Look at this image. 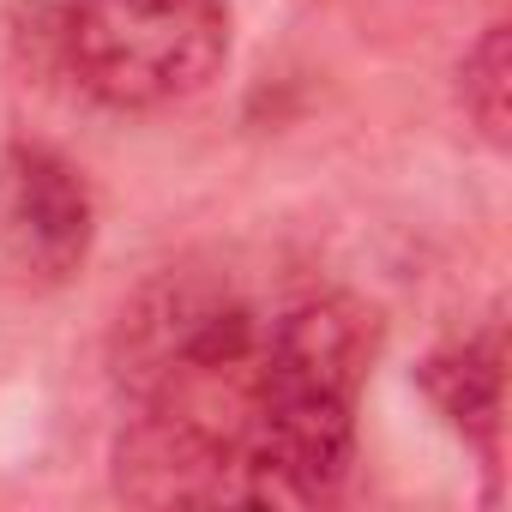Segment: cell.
I'll return each instance as SVG.
<instances>
[{
    "label": "cell",
    "instance_id": "cell-1",
    "mask_svg": "<svg viewBox=\"0 0 512 512\" xmlns=\"http://www.w3.org/2000/svg\"><path fill=\"white\" fill-rule=\"evenodd\" d=\"M272 320L229 272L169 266L115 314L109 368L133 410H169L241 452L266 374Z\"/></svg>",
    "mask_w": 512,
    "mask_h": 512
},
{
    "label": "cell",
    "instance_id": "cell-2",
    "mask_svg": "<svg viewBox=\"0 0 512 512\" xmlns=\"http://www.w3.org/2000/svg\"><path fill=\"white\" fill-rule=\"evenodd\" d=\"M229 31V0H67L61 61L109 109H169L223 73Z\"/></svg>",
    "mask_w": 512,
    "mask_h": 512
},
{
    "label": "cell",
    "instance_id": "cell-3",
    "mask_svg": "<svg viewBox=\"0 0 512 512\" xmlns=\"http://www.w3.org/2000/svg\"><path fill=\"white\" fill-rule=\"evenodd\" d=\"M0 235L37 284H67L97 235L91 181L55 145H13L0 157Z\"/></svg>",
    "mask_w": 512,
    "mask_h": 512
},
{
    "label": "cell",
    "instance_id": "cell-4",
    "mask_svg": "<svg viewBox=\"0 0 512 512\" xmlns=\"http://www.w3.org/2000/svg\"><path fill=\"white\" fill-rule=\"evenodd\" d=\"M115 494L127 506H223L241 500V452L169 410H133L115 434Z\"/></svg>",
    "mask_w": 512,
    "mask_h": 512
},
{
    "label": "cell",
    "instance_id": "cell-5",
    "mask_svg": "<svg viewBox=\"0 0 512 512\" xmlns=\"http://www.w3.org/2000/svg\"><path fill=\"white\" fill-rule=\"evenodd\" d=\"M422 398L446 416V428L458 440H470L488 464H500V428H506V350L494 332L464 338L434 350L416 368Z\"/></svg>",
    "mask_w": 512,
    "mask_h": 512
},
{
    "label": "cell",
    "instance_id": "cell-6",
    "mask_svg": "<svg viewBox=\"0 0 512 512\" xmlns=\"http://www.w3.org/2000/svg\"><path fill=\"white\" fill-rule=\"evenodd\" d=\"M458 103H464L470 127L482 133V145H494V151L512 145V25L506 19L482 25V37L464 49Z\"/></svg>",
    "mask_w": 512,
    "mask_h": 512
}]
</instances>
